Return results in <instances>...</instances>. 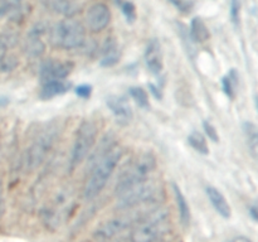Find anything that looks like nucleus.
<instances>
[{"label":"nucleus","instance_id":"20","mask_svg":"<svg viewBox=\"0 0 258 242\" xmlns=\"http://www.w3.org/2000/svg\"><path fill=\"white\" fill-rule=\"evenodd\" d=\"M190 37L194 42L204 43L209 38V29L202 18L196 17L190 23Z\"/></svg>","mask_w":258,"mask_h":242},{"label":"nucleus","instance_id":"25","mask_svg":"<svg viewBox=\"0 0 258 242\" xmlns=\"http://www.w3.org/2000/svg\"><path fill=\"white\" fill-rule=\"evenodd\" d=\"M18 67V58L13 54L5 53L0 58V72H12Z\"/></svg>","mask_w":258,"mask_h":242},{"label":"nucleus","instance_id":"3","mask_svg":"<svg viewBox=\"0 0 258 242\" xmlns=\"http://www.w3.org/2000/svg\"><path fill=\"white\" fill-rule=\"evenodd\" d=\"M155 168L156 159L151 153H143L136 156L135 160L121 173L115 187L116 196L118 197L133 187L148 180Z\"/></svg>","mask_w":258,"mask_h":242},{"label":"nucleus","instance_id":"16","mask_svg":"<svg viewBox=\"0 0 258 242\" xmlns=\"http://www.w3.org/2000/svg\"><path fill=\"white\" fill-rule=\"evenodd\" d=\"M121 52L115 38H106L102 48H101V66L102 67H112L120 60Z\"/></svg>","mask_w":258,"mask_h":242},{"label":"nucleus","instance_id":"22","mask_svg":"<svg viewBox=\"0 0 258 242\" xmlns=\"http://www.w3.org/2000/svg\"><path fill=\"white\" fill-rule=\"evenodd\" d=\"M188 143L199 154H203V155H208L209 154V146L203 134L198 133V131H193L188 136Z\"/></svg>","mask_w":258,"mask_h":242},{"label":"nucleus","instance_id":"23","mask_svg":"<svg viewBox=\"0 0 258 242\" xmlns=\"http://www.w3.org/2000/svg\"><path fill=\"white\" fill-rule=\"evenodd\" d=\"M130 96L134 98L136 103L140 106L141 108H149L150 107V103H149V97L146 91L143 87H131L128 90Z\"/></svg>","mask_w":258,"mask_h":242},{"label":"nucleus","instance_id":"34","mask_svg":"<svg viewBox=\"0 0 258 242\" xmlns=\"http://www.w3.org/2000/svg\"><path fill=\"white\" fill-rule=\"evenodd\" d=\"M231 242H252L248 237H244V236H238V237H234Z\"/></svg>","mask_w":258,"mask_h":242},{"label":"nucleus","instance_id":"8","mask_svg":"<svg viewBox=\"0 0 258 242\" xmlns=\"http://www.w3.org/2000/svg\"><path fill=\"white\" fill-rule=\"evenodd\" d=\"M136 221L138 219H134L131 217H118V218L110 219V221L105 222L102 226H100V228L96 231V238L103 242L110 241V239L120 236L123 232L130 231Z\"/></svg>","mask_w":258,"mask_h":242},{"label":"nucleus","instance_id":"21","mask_svg":"<svg viewBox=\"0 0 258 242\" xmlns=\"http://www.w3.org/2000/svg\"><path fill=\"white\" fill-rule=\"evenodd\" d=\"M50 8L58 14H62L64 17L71 18L78 13V5L73 3L72 0H50Z\"/></svg>","mask_w":258,"mask_h":242},{"label":"nucleus","instance_id":"7","mask_svg":"<svg viewBox=\"0 0 258 242\" xmlns=\"http://www.w3.org/2000/svg\"><path fill=\"white\" fill-rule=\"evenodd\" d=\"M159 194L160 192H159L158 187L150 179H148V180L130 188L125 193L120 194L117 207L120 209H131L134 207L141 206V204L153 203L158 199Z\"/></svg>","mask_w":258,"mask_h":242},{"label":"nucleus","instance_id":"1","mask_svg":"<svg viewBox=\"0 0 258 242\" xmlns=\"http://www.w3.org/2000/svg\"><path fill=\"white\" fill-rule=\"evenodd\" d=\"M122 156V150L117 145L110 146L93 161V166L91 169L90 176L83 188V197L87 201H92L102 192L111 175L115 171L118 161Z\"/></svg>","mask_w":258,"mask_h":242},{"label":"nucleus","instance_id":"13","mask_svg":"<svg viewBox=\"0 0 258 242\" xmlns=\"http://www.w3.org/2000/svg\"><path fill=\"white\" fill-rule=\"evenodd\" d=\"M44 32L45 28L42 24H38L28 33V37L25 39L24 50L30 57H39V55L44 53L45 43L42 39Z\"/></svg>","mask_w":258,"mask_h":242},{"label":"nucleus","instance_id":"19","mask_svg":"<svg viewBox=\"0 0 258 242\" xmlns=\"http://www.w3.org/2000/svg\"><path fill=\"white\" fill-rule=\"evenodd\" d=\"M242 129H243V134L249 153L256 159L258 153V129L256 124L251 123V121H246L242 125Z\"/></svg>","mask_w":258,"mask_h":242},{"label":"nucleus","instance_id":"9","mask_svg":"<svg viewBox=\"0 0 258 242\" xmlns=\"http://www.w3.org/2000/svg\"><path fill=\"white\" fill-rule=\"evenodd\" d=\"M111 20V12L103 3H96L91 5L86 14V24L93 33H98L105 29Z\"/></svg>","mask_w":258,"mask_h":242},{"label":"nucleus","instance_id":"6","mask_svg":"<svg viewBox=\"0 0 258 242\" xmlns=\"http://www.w3.org/2000/svg\"><path fill=\"white\" fill-rule=\"evenodd\" d=\"M97 138V126L92 121H83L77 129L72 151H71V168L80 165L92 150Z\"/></svg>","mask_w":258,"mask_h":242},{"label":"nucleus","instance_id":"27","mask_svg":"<svg viewBox=\"0 0 258 242\" xmlns=\"http://www.w3.org/2000/svg\"><path fill=\"white\" fill-rule=\"evenodd\" d=\"M231 20L234 25H238L241 14V0H231Z\"/></svg>","mask_w":258,"mask_h":242},{"label":"nucleus","instance_id":"26","mask_svg":"<svg viewBox=\"0 0 258 242\" xmlns=\"http://www.w3.org/2000/svg\"><path fill=\"white\" fill-rule=\"evenodd\" d=\"M120 7H121V12H122V14L125 15L126 22H128V23L135 22V20H136V8H135V5H134L131 2H127V0H125V2H121Z\"/></svg>","mask_w":258,"mask_h":242},{"label":"nucleus","instance_id":"35","mask_svg":"<svg viewBox=\"0 0 258 242\" xmlns=\"http://www.w3.org/2000/svg\"><path fill=\"white\" fill-rule=\"evenodd\" d=\"M7 49H8V48L5 47L4 43H3L2 40H0V58H2L3 55L5 54V53H7Z\"/></svg>","mask_w":258,"mask_h":242},{"label":"nucleus","instance_id":"12","mask_svg":"<svg viewBox=\"0 0 258 242\" xmlns=\"http://www.w3.org/2000/svg\"><path fill=\"white\" fill-rule=\"evenodd\" d=\"M145 63L153 75H159L164 68V58L161 45L158 39H151L145 49Z\"/></svg>","mask_w":258,"mask_h":242},{"label":"nucleus","instance_id":"17","mask_svg":"<svg viewBox=\"0 0 258 242\" xmlns=\"http://www.w3.org/2000/svg\"><path fill=\"white\" fill-rule=\"evenodd\" d=\"M71 88V83L64 80H49L43 82L42 97L53 98L67 92Z\"/></svg>","mask_w":258,"mask_h":242},{"label":"nucleus","instance_id":"11","mask_svg":"<svg viewBox=\"0 0 258 242\" xmlns=\"http://www.w3.org/2000/svg\"><path fill=\"white\" fill-rule=\"evenodd\" d=\"M72 62H58V60H47L40 68V78L43 82L49 80H64L73 71Z\"/></svg>","mask_w":258,"mask_h":242},{"label":"nucleus","instance_id":"18","mask_svg":"<svg viewBox=\"0 0 258 242\" xmlns=\"http://www.w3.org/2000/svg\"><path fill=\"white\" fill-rule=\"evenodd\" d=\"M173 192L181 223H183L184 226H188L189 222H190V207H189L188 201H186L185 196L183 194L181 189L179 188V186H176L175 183H173Z\"/></svg>","mask_w":258,"mask_h":242},{"label":"nucleus","instance_id":"29","mask_svg":"<svg viewBox=\"0 0 258 242\" xmlns=\"http://www.w3.org/2000/svg\"><path fill=\"white\" fill-rule=\"evenodd\" d=\"M203 129L206 131V135L208 136V139H211L213 143H218L219 141V135H218V131L217 129L212 125L209 121H204L203 123Z\"/></svg>","mask_w":258,"mask_h":242},{"label":"nucleus","instance_id":"28","mask_svg":"<svg viewBox=\"0 0 258 242\" xmlns=\"http://www.w3.org/2000/svg\"><path fill=\"white\" fill-rule=\"evenodd\" d=\"M169 2L181 13H189L194 7L190 0H169Z\"/></svg>","mask_w":258,"mask_h":242},{"label":"nucleus","instance_id":"33","mask_svg":"<svg viewBox=\"0 0 258 242\" xmlns=\"http://www.w3.org/2000/svg\"><path fill=\"white\" fill-rule=\"evenodd\" d=\"M150 90H151V92H153V95L155 96V98H159V100H161V98H163V95H161L160 90H159L158 87H155L154 85H150Z\"/></svg>","mask_w":258,"mask_h":242},{"label":"nucleus","instance_id":"10","mask_svg":"<svg viewBox=\"0 0 258 242\" xmlns=\"http://www.w3.org/2000/svg\"><path fill=\"white\" fill-rule=\"evenodd\" d=\"M106 105L118 123L128 124L133 120V108L127 98L121 95H111L106 98Z\"/></svg>","mask_w":258,"mask_h":242},{"label":"nucleus","instance_id":"24","mask_svg":"<svg viewBox=\"0 0 258 242\" xmlns=\"http://www.w3.org/2000/svg\"><path fill=\"white\" fill-rule=\"evenodd\" d=\"M236 85H237V75L234 72V70H232V72L228 76L223 77L222 80V86H223V91L229 98H234L236 95Z\"/></svg>","mask_w":258,"mask_h":242},{"label":"nucleus","instance_id":"4","mask_svg":"<svg viewBox=\"0 0 258 242\" xmlns=\"http://www.w3.org/2000/svg\"><path fill=\"white\" fill-rule=\"evenodd\" d=\"M58 136V128L54 124L45 126L40 133L35 136L33 143L27 149L24 155V166L28 171H33L39 168L47 158L48 153L54 145Z\"/></svg>","mask_w":258,"mask_h":242},{"label":"nucleus","instance_id":"30","mask_svg":"<svg viewBox=\"0 0 258 242\" xmlns=\"http://www.w3.org/2000/svg\"><path fill=\"white\" fill-rule=\"evenodd\" d=\"M92 93V87L90 85H80L76 88V95L82 98H88Z\"/></svg>","mask_w":258,"mask_h":242},{"label":"nucleus","instance_id":"15","mask_svg":"<svg viewBox=\"0 0 258 242\" xmlns=\"http://www.w3.org/2000/svg\"><path fill=\"white\" fill-rule=\"evenodd\" d=\"M207 196H208L209 201H211V204L213 206V208L216 209L217 213L224 219L231 218L232 216V208L229 206V203L227 202L226 197L222 194V192L219 189H217L216 187H207L206 189Z\"/></svg>","mask_w":258,"mask_h":242},{"label":"nucleus","instance_id":"5","mask_svg":"<svg viewBox=\"0 0 258 242\" xmlns=\"http://www.w3.org/2000/svg\"><path fill=\"white\" fill-rule=\"evenodd\" d=\"M50 43L60 49H77L86 42V32L80 22L67 18L50 29Z\"/></svg>","mask_w":258,"mask_h":242},{"label":"nucleus","instance_id":"32","mask_svg":"<svg viewBox=\"0 0 258 242\" xmlns=\"http://www.w3.org/2000/svg\"><path fill=\"white\" fill-rule=\"evenodd\" d=\"M5 209V203H4V194H3V187L0 184V217L3 216Z\"/></svg>","mask_w":258,"mask_h":242},{"label":"nucleus","instance_id":"2","mask_svg":"<svg viewBox=\"0 0 258 242\" xmlns=\"http://www.w3.org/2000/svg\"><path fill=\"white\" fill-rule=\"evenodd\" d=\"M169 211L156 208L146 213L143 218H138L135 227L130 229V242H155L168 232Z\"/></svg>","mask_w":258,"mask_h":242},{"label":"nucleus","instance_id":"31","mask_svg":"<svg viewBox=\"0 0 258 242\" xmlns=\"http://www.w3.org/2000/svg\"><path fill=\"white\" fill-rule=\"evenodd\" d=\"M248 213H249V216H251V218L253 219V221H257V218H258V209H257L256 204H252V206L249 207V208H248Z\"/></svg>","mask_w":258,"mask_h":242},{"label":"nucleus","instance_id":"14","mask_svg":"<svg viewBox=\"0 0 258 242\" xmlns=\"http://www.w3.org/2000/svg\"><path fill=\"white\" fill-rule=\"evenodd\" d=\"M28 13L27 4L23 0H0V17L13 22H20Z\"/></svg>","mask_w":258,"mask_h":242}]
</instances>
